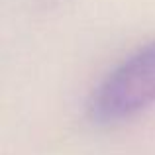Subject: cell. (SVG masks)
<instances>
[{"mask_svg": "<svg viewBox=\"0 0 155 155\" xmlns=\"http://www.w3.org/2000/svg\"><path fill=\"white\" fill-rule=\"evenodd\" d=\"M155 106V38L116 63L92 88L87 116L96 126H116Z\"/></svg>", "mask_w": 155, "mask_h": 155, "instance_id": "obj_1", "label": "cell"}]
</instances>
